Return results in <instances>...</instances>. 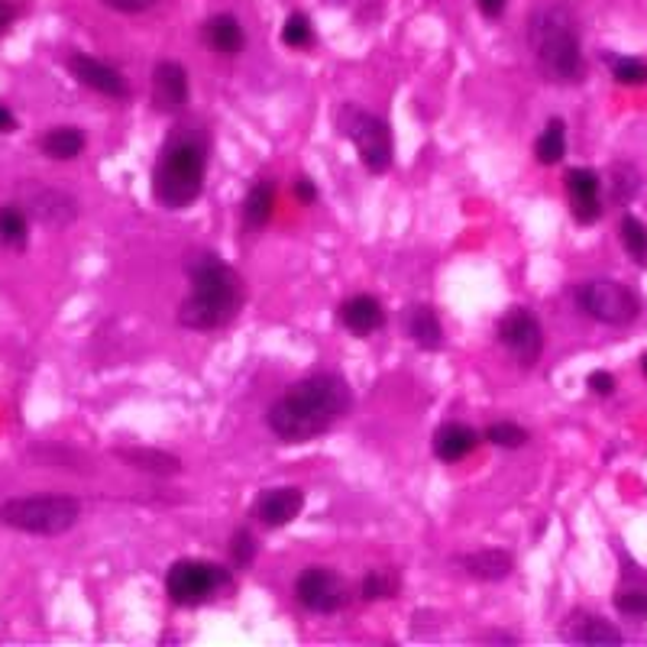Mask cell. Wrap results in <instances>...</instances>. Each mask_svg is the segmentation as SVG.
Instances as JSON below:
<instances>
[{
  "label": "cell",
  "mask_w": 647,
  "mask_h": 647,
  "mask_svg": "<svg viewBox=\"0 0 647 647\" xmlns=\"http://www.w3.org/2000/svg\"><path fill=\"white\" fill-rule=\"evenodd\" d=\"M350 405V382L340 373H311L275 398L269 405L266 424L282 444H305V440L321 437L334 424H340Z\"/></svg>",
  "instance_id": "obj_1"
},
{
  "label": "cell",
  "mask_w": 647,
  "mask_h": 647,
  "mask_svg": "<svg viewBox=\"0 0 647 647\" xmlns=\"http://www.w3.org/2000/svg\"><path fill=\"white\" fill-rule=\"evenodd\" d=\"M208 133L198 123H178L165 136L159 159L153 165V195L162 208L185 211L204 195V178H208Z\"/></svg>",
  "instance_id": "obj_2"
},
{
  "label": "cell",
  "mask_w": 647,
  "mask_h": 647,
  "mask_svg": "<svg viewBox=\"0 0 647 647\" xmlns=\"http://www.w3.org/2000/svg\"><path fill=\"white\" fill-rule=\"evenodd\" d=\"M191 292L178 308V324L188 330H220L240 314L246 285L240 272L217 253H198L188 263Z\"/></svg>",
  "instance_id": "obj_3"
},
{
  "label": "cell",
  "mask_w": 647,
  "mask_h": 647,
  "mask_svg": "<svg viewBox=\"0 0 647 647\" xmlns=\"http://www.w3.org/2000/svg\"><path fill=\"white\" fill-rule=\"evenodd\" d=\"M528 46L541 75L554 85H580L586 78L583 36L576 13L563 4H541L528 17Z\"/></svg>",
  "instance_id": "obj_4"
},
{
  "label": "cell",
  "mask_w": 647,
  "mask_h": 647,
  "mask_svg": "<svg viewBox=\"0 0 647 647\" xmlns=\"http://www.w3.org/2000/svg\"><path fill=\"white\" fill-rule=\"evenodd\" d=\"M78 518L81 502L65 492L23 495V499H7L0 505V525L23 534H36V538H59V534L78 525Z\"/></svg>",
  "instance_id": "obj_5"
},
{
  "label": "cell",
  "mask_w": 647,
  "mask_h": 647,
  "mask_svg": "<svg viewBox=\"0 0 647 647\" xmlns=\"http://www.w3.org/2000/svg\"><path fill=\"white\" fill-rule=\"evenodd\" d=\"M337 130L343 140H350L360 153V162L366 165V172L382 175L392 169L395 159V140L389 123L382 117L369 114L360 104H343L337 110Z\"/></svg>",
  "instance_id": "obj_6"
},
{
  "label": "cell",
  "mask_w": 647,
  "mask_h": 647,
  "mask_svg": "<svg viewBox=\"0 0 647 647\" xmlns=\"http://www.w3.org/2000/svg\"><path fill=\"white\" fill-rule=\"evenodd\" d=\"M233 586V576L227 567L214 560L201 557H182L175 560L169 573H165V596L182 609H195V605L214 602Z\"/></svg>",
  "instance_id": "obj_7"
},
{
  "label": "cell",
  "mask_w": 647,
  "mask_h": 647,
  "mask_svg": "<svg viewBox=\"0 0 647 647\" xmlns=\"http://www.w3.org/2000/svg\"><path fill=\"white\" fill-rule=\"evenodd\" d=\"M576 305H580L586 318L612 327H628L641 314L638 295L625 282L615 279H589L576 285Z\"/></svg>",
  "instance_id": "obj_8"
},
{
  "label": "cell",
  "mask_w": 647,
  "mask_h": 647,
  "mask_svg": "<svg viewBox=\"0 0 647 647\" xmlns=\"http://www.w3.org/2000/svg\"><path fill=\"white\" fill-rule=\"evenodd\" d=\"M495 337L525 369H531L544 353V327L528 308H508L495 324Z\"/></svg>",
  "instance_id": "obj_9"
},
{
  "label": "cell",
  "mask_w": 647,
  "mask_h": 647,
  "mask_svg": "<svg viewBox=\"0 0 647 647\" xmlns=\"http://www.w3.org/2000/svg\"><path fill=\"white\" fill-rule=\"evenodd\" d=\"M295 599L314 615H334L350 602V586L337 570L308 567L295 580Z\"/></svg>",
  "instance_id": "obj_10"
},
{
  "label": "cell",
  "mask_w": 647,
  "mask_h": 647,
  "mask_svg": "<svg viewBox=\"0 0 647 647\" xmlns=\"http://www.w3.org/2000/svg\"><path fill=\"white\" fill-rule=\"evenodd\" d=\"M68 68H72V75L81 81V85L104 94V98H114V101H127L130 98L127 78H123L114 65L94 59V55H85V52L68 55Z\"/></svg>",
  "instance_id": "obj_11"
},
{
  "label": "cell",
  "mask_w": 647,
  "mask_h": 647,
  "mask_svg": "<svg viewBox=\"0 0 647 647\" xmlns=\"http://www.w3.org/2000/svg\"><path fill=\"white\" fill-rule=\"evenodd\" d=\"M191 101V85L188 72L182 62L162 59L153 68V107L159 114H182Z\"/></svg>",
  "instance_id": "obj_12"
},
{
  "label": "cell",
  "mask_w": 647,
  "mask_h": 647,
  "mask_svg": "<svg viewBox=\"0 0 647 647\" xmlns=\"http://www.w3.org/2000/svg\"><path fill=\"white\" fill-rule=\"evenodd\" d=\"M567 195H570V211L576 217V224H596L602 217V178L596 169H583V165H576V169L567 172Z\"/></svg>",
  "instance_id": "obj_13"
},
{
  "label": "cell",
  "mask_w": 647,
  "mask_h": 647,
  "mask_svg": "<svg viewBox=\"0 0 647 647\" xmlns=\"http://www.w3.org/2000/svg\"><path fill=\"white\" fill-rule=\"evenodd\" d=\"M23 201L30 214L39 220V224H49V227H65L72 224L75 214H78V204L75 198H68L65 191L59 188H46V185H26L23 188Z\"/></svg>",
  "instance_id": "obj_14"
},
{
  "label": "cell",
  "mask_w": 647,
  "mask_h": 647,
  "mask_svg": "<svg viewBox=\"0 0 647 647\" xmlns=\"http://www.w3.org/2000/svg\"><path fill=\"white\" fill-rule=\"evenodd\" d=\"M301 508H305V492L298 486H275L259 495L253 505V515L266 528H285L301 515Z\"/></svg>",
  "instance_id": "obj_15"
},
{
  "label": "cell",
  "mask_w": 647,
  "mask_h": 647,
  "mask_svg": "<svg viewBox=\"0 0 647 647\" xmlns=\"http://www.w3.org/2000/svg\"><path fill=\"white\" fill-rule=\"evenodd\" d=\"M563 641L570 644H586V647H615L622 644V631H618L612 622H605L602 615L593 612H573L563 625Z\"/></svg>",
  "instance_id": "obj_16"
},
{
  "label": "cell",
  "mask_w": 647,
  "mask_h": 647,
  "mask_svg": "<svg viewBox=\"0 0 647 647\" xmlns=\"http://www.w3.org/2000/svg\"><path fill=\"white\" fill-rule=\"evenodd\" d=\"M431 447L440 463H460L479 447V431H473L470 424H463V421H444L434 431Z\"/></svg>",
  "instance_id": "obj_17"
},
{
  "label": "cell",
  "mask_w": 647,
  "mask_h": 647,
  "mask_svg": "<svg viewBox=\"0 0 647 647\" xmlns=\"http://www.w3.org/2000/svg\"><path fill=\"white\" fill-rule=\"evenodd\" d=\"M457 563L466 570V576H473L479 583H502L515 570V557L502 547H483L473 554L457 557Z\"/></svg>",
  "instance_id": "obj_18"
},
{
  "label": "cell",
  "mask_w": 647,
  "mask_h": 647,
  "mask_svg": "<svg viewBox=\"0 0 647 647\" xmlns=\"http://www.w3.org/2000/svg\"><path fill=\"white\" fill-rule=\"evenodd\" d=\"M340 324L350 330L353 337H369L385 327V308L373 295H353L340 305Z\"/></svg>",
  "instance_id": "obj_19"
},
{
  "label": "cell",
  "mask_w": 647,
  "mask_h": 647,
  "mask_svg": "<svg viewBox=\"0 0 647 647\" xmlns=\"http://www.w3.org/2000/svg\"><path fill=\"white\" fill-rule=\"evenodd\" d=\"M204 43H208L217 55H240L246 46V33L233 13H214V17L204 23Z\"/></svg>",
  "instance_id": "obj_20"
},
{
  "label": "cell",
  "mask_w": 647,
  "mask_h": 647,
  "mask_svg": "<svg viewBox=\"0 0 647 647\" xmlns=\"http://www.w3.org/2000/svg\"><path fill=\"white\" fill-rule=\"evenodd\" d=\"M405 327H408V337L415 340L421 350H440V347H444V327H440V318L434 314V308H428V305L408 308Z\"/></svg>",
  "instance_id": "obj_21"
},
{
  "label": "cell",
  "mask_w": 647,
  "mask_h": 647,
  "mask_svg": "<svg viewBox=\"0 0 647 647\" xmlns=\"http://www.w3.org/2000/svg\"><path fill=\"white\" fill-rule=\"evenodd\" d=\"M120 460H127L133 470H143V473H156V476H175L182 473V460L175 453H165L156 447H123L117 450Z\"/></svg>",
  "instance_id": "obj_22"
},
{
  "label": "cell",
  "mask_w": 647,
  "mask_h": 647,
  "mask_svg": "<svg viewBox=\"0 0 647 647\" xmlns=\"http://www.w3.org/2000/svg\"><path fill=\"white\" fill-rule=\"evenodd\" d=\"M275 211V185L259 178V182L246 191V201H243V224L253 227V230H263Z\"/></svg>",
  "instance_id": "obj_23"
},
{
  "label": "cell",
  "mask_w": 647,
  "mask_h": 647,
  "mask_svg": "<svg viewBox=\"0 0 647 647\" xmlns=\"http://www.w3.org/2000/svg\"><path fill=\"white\" fill-rule=\"evenodd\" d=\"M39 146H43V153L49 159L68 162V159H78L81 153H85V133H81L78 127H52L43 140H39Z\"/></svg>",
  "instance_id": "obj_24"
},
{
  "label": "cell",
  "mask_w": 647,
  "mask_h": 647,
  "mask_svg": "<svg viewBox=\"0 0 647 647\" xmlns=\"http://www.w3.org/2000/svg\"><path fill=\"white\" fill-rule=\"evenodd\" d=\"M0 243L17 253L26 250V243H30V220H26V211L20 204H4L0 208Z\"/></svg>",
  "instance_id": "obj_25"
},
{
  "label": "cell",
  "mask_w": 647,
  "mask_h": 647,
  "mask_svg": "<svg viewBox=\"0 0 647 647\" xmlns=\"http://www.w3.org/2000/svg\"><path fill=\"white\" fill-rule=\"evenodd\" d=\"M534 156H538L541 165H557L563 156H567V127H563V120H547L544 133L538 136V143H534Z\"/></svg>",
  "instance_id": "obj_26"
},
{
  "label": "cell",
  "mask_w": 647,
  "mask_h": 647,
  "mask_svg": "<svg viewBox=\"0 0 647 647\" xmlns=\"http://www.w3.org/2000/svg\"><path fill=\"white\" fill-rule=\"evenodd\" d=\"M363 599L366 602H385V599H395L398 589H402V576L392 567H379V570H369L363 576Z\"/></svg>",
  "instance_id": "obj_27"
},
{
  "label": "cell",
  "mask_w": 647,
  "mask_h": 647,
  "mask_svg": "<svg viewBox=\"0 0 647 647\" xmlns=\"http://www.w3.org/2000/svg\"><path fill=\"white\" fill-rule=\"evenodd\" d=\"M618 233H622L625 253L631 259H638V263H644V259H647V227H644V220H638L635 214H625L622 224H618Z\"/></svg>",
  "instance_id": "obj_28"
},
{
  "label": "cell",
  "mask_w": 647,
  "mask_h": 647,
  "mask_svg": "<svg viewBox=\"0 0 647 647\" xmlns=\"http://www.w3.org/2000/svg\"><path fill=\"white\" fill-rule=\"evenodd\" d=\"M282 43L288 49H308L314 43V26H311V17L308 13H288V20L282 26Z\"/></svg>",
  "instance_id": "obj_29"
},
{
  "label": "cell",
  "mask_w": 647,
  "mask_h": 647,
  "mask_svg": "<svg viewBox=\"0 0 647 647\" xmlns=\"http://www.w3.org/2000/svg\"><path fill=\"white\" fill-rule=\"evenodd\" d=\"M486 440L495 447H505V450H518V447H525L531 434L521 428V424L515 421H495L486 428Z\"/></svg>",
  "instance_id": "obj_30"
},
{
  "label": "cell",
  "mask_w": 647,
  "mask_h": 647,
  "mask_svg": "<svg viewBox=\"0 0 647 647\" xmlns=\"http://www.w3.org/2000/svg\"><path fill=\"white\" fill-rule=\"evenodd\" d=\"M612 75L618 85H647V62L635 55H612Z\"/></svg>",
  "instance_id": "obj_31"
},
{
  "label": "cell",
  "mask_w": 647,
  "mask_h": 647,
  "mask_svg": "<svg viewBox=\"0 0 647 647\" xmlns=\"http://www.w3.org/2000/svg\"><path fill=\"white\" fill-rule=\"evenodd\" d=\"M615 609L622 615H631V618L647 615V589H641V586L618 589V593H615Z\"/></svg>",
  "instance_id": "obj_32"
},
{
  "label": "cell",
  "mask_w": 647,
  "mask_h": 647,
  "mask_svg": "<svg viewBox=\"0 0 647 647\" xmlns=\"http://www.w3.org/2000/svg\"><path fill=\"white\" fill-rule=\"evenodd\" d=\"M230 557L237 567H250L253 557H256V538H253V531H246L240 528L237 534H233V541H230Z\"/></svg>",
  "instance_id": "obj_33"
},
{
  "label": "cell",
  "mask_w": 647,
  "mask_h": 647,
  "mask_svg": "<svg viewBox=\"0 0 647 647\" xmlns=\"http://www.w3.org/2000/svg\"><path fill=\"white\" fill-rule=\"evenodd\" d=\"M104 7L110 10H120V13H143L156 4V0H101Z\"/></svg>",
  "instance_id": "obj_34"
},
{
  "label": "cell",
  "mask_w": 647,
  "mask_h": 647,
  "mask_svg": "<svg viewBox=\"0 0 647 647\" xmlns=\"http://www.w3.org/2000/svg\"><path fill=\"white\" fill-rule=\"evenodd\" d=\"M589 389H593L596 395H612L615 392V379L605 373V369H596V373H589Z\"/></svg>",
  "instance_id": "obj_35"
},
{
  "label": "cell",
  "mask_w": 647,
  "mask_h": 647,
  "mask_svg": "<svg viewBox=\"0 0 647 647\" xmlns=\"http://www.w3.org/2000/svg\"><path fill=\"white\" fill-rule=\"evenodd\" d=\"M295 195H298L301 204H314V201H318V188H314L311 178L301 175V178H295Z\"/></svg>",
  "instance_id": "obj_36"
},
{
  "label": "cell",
  "mask_w": 647,
  "mask_h": 647,
  "mask_svg": "<svg viewBox=\"0 0 647 647\" xmlns=\"http://www.w3.org/2000/svg\"><path fill=\"white\" fill-rule=\"evenodd\" d=\"M476 7L483 10V17L499 20L502 13H505V7H508V0H476Z\"/></svg>",
  "instance_id": "obj_37"
},
{
  "label": "cell",
  "mask_w": 647,
  "mask_h": 647,
  "mask_svg": "<svg viewBox=\"0 0 647 647\" xmlns=\"http://www.w3.org/2000/svg\"><path fill=\"white\" fill-rule=\"evenodd\" d=\"M17 130V117L10 114V110L0 104V133H13Z\"/></svg>",
  "instance_id": "obj_38"
},
{
  "label": "cell",
  "mask_w": 647,
  "mask_h": 647,
  "mask_svg": "<svg viewBox=\"0 0 647 647\" xmlns=\"http://www.w3.org/2000/svg\"><path fill=\"white\" fill-rule=\"evenodd\" d=\"M10 20H13V10H10V7L4 4V0H0V33L7 30V26H10Z\"/></svg>",
  "instance_id": "obj_39"
},
{
  "label": "cell",
  "mask_w": 647,
  "mask_h": 647,
  "mask_svg": "<svg viewBox=\"0 0 647 647\" xmlns=\"http://www.w3.org/2000/svg\"><path fill=\"white\" fill-rule=\"evenodd\" d=\"M641 373H644V376H647V353H644V356H641Z\"/></svg>",
  "instance_id": "obj_40"
}]
</instances>
